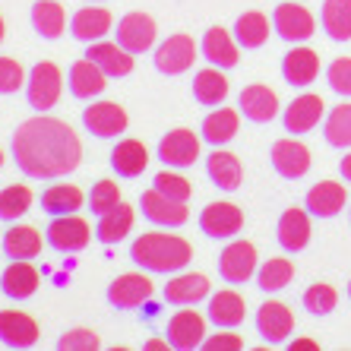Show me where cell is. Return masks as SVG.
I'll list each match as a JSON object with an SVG mask.
<instances>
[{"label": "cell", "mask_w": 351, "mask_h": 351, "mask_svg": "<svg viewBox=\"0 0 351 351\" xmlns=\"http://www.w3.org/2000/svg\"><path fill=\"white\" fill-rule=\"evenodd\" d=\"M16 168L32 180H58L80 168L82 143L73 127L58 117L38 114L19 123L10 143Z\"/></svg>", "instance_id": "cell-1"}, {"label": "cell", "mask_w": 351, "mask_h": 351, "mask_svg": "<svg viewBox=\"0 0 351 351\" xmlns=\"http://www.w3.org/2000/svg\"><path fill=\"white\" fill-rule=\"evenodd\" d=\"M130 260L146 272H180L187 269V263L193 260V247L180 234H165V231H149L139 234L130 247Z\"/></svg>", "instance_id": "cell-2"}, {"label": "cell", "mask_w": 351, "mask_h": 351, "mask_svg": "<svg viewBox=\"0 0 351 351\" xmlns=\"http://www.w3.org/2000/svg\"><path fill=\"white\" fill-rule=\"evenodd\" d=\"M60 89H64V73H60V66L51 64V60L35 64L32 70H29V76H25V98H29V105H32L38 114H45V111H51V108L58 105Z\"/></svg>", "instance_id": "cell-3"}, {"label": "cell", "mask_w": 351, "mask_h": 351, "mask_svg": "<svg viewBox=\"0 0 351 351\" xmlns=\"http://www.w3.org/2000/svg\"><path fill=\"white\" fill-rule=\"evenodd\" d=\"M272 29H276L278 38H285L288 45H304L317 32V19L307 7L294 3V0H285L272 10Z\"/></svg>", "instance_id": "cell-4"}, {"label": "cell", "mask_w": 351, "mask_h": 351, "mask_svg": "<svg viewBox=\"0 0 351 351\" xmlns=\"http://www.w3.org/2000/svg\"><path fill=\"white\" fill-rule=\"evenodd\" d=\"M45 237H48V244L54 247V250H60V254H80V250L89 247L92 228H89V221L80 219L76 213L54 215L48 231H45Z\"/></svg>", "instance_id": "cell-5"}, {"label": "cell", "mask_w": 351, "mask_h": 351, "mask_svg": "<svg viewBox=\"0 0 351 351\" xmlns=\"http://www.w3.org/2000/svg\"><path fill=\"white\" fill-rule=\"evenodd\" d=\"M219 276L228 285H247L256 276V247L250 241H234L219 254Z\"/></svg>", "instance_id": "cell-6"}, {"label": "cell", "mask_w": 351, "mask_h": 351, "mask_svg": "<svg viewBox=\"0 0 351 351\" xmlns=\"http://www.w3.org/2000/svg\"><path fill=\"white\" fill-rule=\"evenodd\" d=\"M241 228H244V213L234 203L219 199V203H209L199 213V231L213 241H231V237L241 234Z\"/></svg>", "instance_id": "cell-7"}, {"label": "cell", "mask_w": 351, "mask_h": 351, "mask_svg": "<svg viewBox=\"0 0 351 351\" xmlns=\"http://www.w3.org/2000/svg\"><path fill=\"white\" fill-rule=\"evenodd\" d=\"M156 294V285L143 272H123L108 285V304L117 311H136Z\"/></svg>", "instance_id": "cell-8"}, {"label": "cell", "mask_w": 351, "mask_h": 351, "mask_svg": "<svg viewBox=\"0 0 351 351\" xmlns=\"http://www.w3.org/2000/svg\"><path fill=\"white\" fill-rule=\"evenodd\" d=\"M196 41L190 35H171V38H165L162 45L156 48V70L165 76H180L187 73L190 66L196 60Z\"/></svg>", "instance_id": "cell-9"}, {"label": "cell", "mask_w": 351, "mask_h": 351, "mask_svg": "<svg viewBox=\"0 0 351 351\" xmlns=\"http://www.w3.org/2000/svg\"><path fill=\"white\" fill-rule=\"evenodd\" d=\"M269 158H272L276 174L278 178H285V180H298V178H304V174L311 171V149L294 136L276 139Z\"/></svg>", "instance_id": "cell-10"}, {"label": "cell", "mask_w": 351, "mask_h": 351, "mask_svg": "<svg viewBox=\"0 0 351 351\" xmlns=\"http://www.w3.org/2000/svg\"><path fill=\"white\" fill-rule=\"evenodd\" d=\"M199 139L193 130L187 127H178V130L165 133L158 139V158H162L165 168H190V165L199 158Z\"/></svg>", "instance_id": "cell-11"}, {"label": "cell", "mask_w": 351, "mask_h": 351, "mask_svg": "<svg viewBox=\"0 0 351 351\" xmlns=\"http://www.w3.org/2000/svg\"><path fill=\"white\" fill-rule=\"evenodd\" d=\"M139 209H143V215H146L152 225H158V228H180V225L190 219L187 203L158 193L156 187L139 196Z\"/></svg>", "instance_id": "cell-12"}, {"label": "cell", "mask_w": 351, "mask_h": 351, "mask_svg": "<svg viewBox=\"0 0 351 351\" xmlns=\"http://www.w3.org/2000/svg\"><path fill=\"white\" fill-rule=\"evenodd\" d=\"M82 127L98 139H114L127 130V111L117 101H95L82 111Z\"/></svg>", "instance_id": "cell-13"}, {"label": "cell", "mask_w": 351, "mask_h": 351, "mask_svg": "<svg viewBox=\"0 0 351 351\" xmlns=\"http://www.w3.org/2000/svg\"><path fill=\"white\" fill-rule=\"evenodd\" d=\"M256 332L266 345H285L288 335L294 332V313L282 301H266L256 311Z\"/></svg>", "instance_id": "cell-14"}, {"label": "cell", "mask_w": 351, "mask_h": 351, "mask_svg": "<svg viewBox=\"0 0 351 351\" xmlns=\"http://www.w3.org/2000/svg\"><path fill=\"white\" fill-rule=\"evenodd\" d=\"M156 35H158L156 19L149 16V13H127V16L117 23V41H121L130 54H146V51H152Z\"/></svg>", "instance_id": "cell-15"}, {"label": "cell", "mask_w": 351, "mask_h": 351, "mask_svg": "<svg viewBox=\"0 0 351 351\" xmlns=\"http://www.w3.org/2000/svg\"><path fill=\"white\" fill-rule=\"evenodd\" d=\"M276 234L285 254H301L304 247L311 244V213H307V206L304 209L291 206V209H285L278 215Z\"/></svg>", "instance_id": "cell-16"}, {"label": "cell", "mask_w": 351, "mask_h": 351, "mask_svg": "<svg viewBox=\"0 0 351 351\" xmlns=\"http://www.w3.org/2000/svg\"><path fill=\"white\" fill-rule=\"evenodd\" d=\"M168 345L178 351H193L203 348L206 339V317H199L196 311H178L168 319Z\"/></svg>", "instance_id": "cell-17"}, {"label": "cell", "mask_w": 351, "mask_h": 351, "mask_svg": "<svg viewBox=\"0 0 351 351\" xmlns=\"http://www.w3.org/2000/svg\"><path fill=\"white\" fill-rule=\"evenodd\" d=\"M86 58H89L92 64L101 66L108 80H121V76L133 73V58H136V54H130L121 41H101L98 38V41H92L89 45Z\"/></svg>", "instance_id": "cell-18"}, {"label": "cell", "mask_w": 351, "mask_h": 351, "mask_svg": "<svg viewBox=\"0 0 351 351\" xmlns=\"http://www.w3.org/2000/svg\"><path fill=\"white\" fill-rule=\"evenodd\" d=\"M199 54L213 66L231 70V66H237V60H241V45H237V38L228 29L213 25V29L203 35V41H199Z\"/></svg>", "instance_id": "cell-19"}, {"label": "cell", "mask_w": 351, "mask_h": 351, "mask_svg": "<svg viewBox=\"0 0 351 351\" xmlns=\"http://www.w3.org/2000/svg\"><path fill=\"white\" fill-rule=\"evenodd\" d=\"M237 111L254 123H269V121H276V114H278V95L269 86L254 82V86L241 89V95H237Z\"/></svg>", "instance_id": "cell-20"}, {"label": "cell", "mask_w": 351, "mask_h": 351, "mask_svg": "<svg viewBox=\"0 0 351 351\" xmlns=\"http://www.w3.org/2000/svg\"><path fill=\"white\" fill-rule=\"evenodd\" d=\"M38 323L23 311H0V342L7 348H32L38 342Z\"/></svg>", "instance_id": "cell-21"}, {"label": "cell", "mask_w": 351, "mask_h": 351, "mask_svg": "<svg viewBox=\"0 0 351 351\" xmlns=\"http://www.w3.org/2000/svg\"><path fill=\"white\" fill-rule=\"evenodd\" d=\"M345 203H348V193H345V187L335 184V180H319V184H313V187L307 190V199H304V206H307V213H311L313 219H335V215L345 209Z\"/></svg>", "instance_id": "cell-22"}, {"label": "cell", "mask_w": 351, "mask_h": 351, "mask_svg": "<svg viewBox=\"0 0 351 351\" xmlns=\"http://www.w3.org/2000/svg\"><path fill=\"white\" fill-rule=\"evenodd\" d=\"M282 76H285L288 86H311L313 80L319 76V54L313 48H304V45H294L282 58Z\"/></svg>", "instance_id": "cell-23"}, {"label": "cell", "mask_w": 351, "mask_h": 351, "mask_svg": "<svg viewBox=\"0 0 351 351\" xmlns=\"http://www.w3.org/2000/svg\"><path fill=\"white\" fill-rule=\"evenodd\" d=\"M66 86H70V95L73 98L89 101V98H98L101 92H105L108 76H105V70H101L98 64H92L89 58H82V60H76V64L70 66V73H66Z\"/></svg>", "instance_id": "cell-24"}, {"label": "cell", "mask_w": 351, "mask_h": 351, "mask_svg": "<svg viewBox=\"0 0 351 351\" xmlns=\"http://www.w3.org/2000/svg\"><path fill=\"white\" fill-rule=\"evenodd\" d=\"M38 285H41V276L29 260H13L3 269V276H0V291L7 294V298H13V301L32 298L38 291Z\"/></svg>", "instance_id": "cell-25"}, {"label": "cell", "mask_w": 351, "mask_h": 351, "mask_svg": "<svg viewBox=\"0 0 351 351\" xmlns=\"http://www.w3.org/2000/svg\"><path fill=\"white\" fill-rule=\"evenodd\" d=\"M237 130H241V111L219 105L215 111H209V114L203 117L199 136H203V143H209L213 149H219V146H228L231 139L237 136Z\"/></svg>", "instance_id": "cell-26"}, {"label": "cell", "mask_w": 351, "mask_h": 351, "mask_svg": "<svg viewBox=\"0 0 351 351\" xmlns=\"http://www.w3.org/2000/svg\"><path fill=\"white\" fill-rule=\"evenodd\" d=\"M206 174H209V180H213L219 190L234 193V190L241 187V180H244V165H241L237 156H231V152H225V149L219 146L206 156Z\"/></svg>", "instance_id": "cell-27"}, {"label": "cell", "mask_w": 351, "mask_h": 351, "mask_svg": "<svg viewBox=\"0 0 351 351\" xmlns=\"http://www.w3.org/2000/svg\"><path fill=\"white\" fill-rule=\"evenodd\" d=\"M165 301L174 307H193L203 298H209V278L199 272H178V276L165 285Z\"/></svg>", "instance_id": "cell-28"}, {"label": "cell", "mask_w": 351, "mask_h": 351, "mask_svg": "<svg viewBox=\"0 0 351 351\" xmlns=\"http://www.w3.org/2000/svg\"><path fill=\"white\" fill-rule=\"evenodd\" d=\"M111 25H114V16H111L105 7H82L70 16V35H73L76 41L92 45V41L105 38V35L111 32Z\"/></svg>", "instance_id": "cell-29"}, {"label": "cell", "mask_w": 351, "mask_h": 351, "mask_svg": "<svg viewBox=\"0 0 351 351\" xmlns=\"http://www.w3.org/2000/svg\"><path fill=\"white\" fill-rule=\"evenodd\" d=\"M323 98L319 95H311V92H304V95H298L291 101V105L285 108V133H311L313 127L319 123V117H323Z\"/></svg>", "instance_id": "cell-30"}, {"label": "cell", "mask_w": 351, "mask_h": 351, "mask_svg": "<svg viewBox=\"0 0 351 351\" xmlns=\"http://www.w3.org/2000/svg\"><path fill=\"white\" fill-rule=\"evenodd\" d=\"M244 313H247V304L244 298L237 291H219L209 298V307H206V317H209V323H215L219 329H234L244 323Z\"/></svg>", "instance_id": "cell-31"}, {"label": "cell", "mask_w": 351, "mask_h": 351, "mask_svg": "<svg viewBox=\"0 0 351 351\" xmlns=\"http://www.w3.org/2000/svg\"><path fill=\"white\" fill-rule=\"evenodd\" d=\"M111 168L117 171V178H139V174L149 168V152L139 139H121L114 149H111Z\"/></svg>", "instance_id": "cell-32"}, {"label": "cell", "mask_w": 351, "mask_h": 351, "mask_svg": "<svg viewBox=\"0 0 351 351\" xmlns=\"http://www.w3.org/2000/svg\"><path fill=\"white\" fill-rule=\"evenodd\" d=\"M133 209L127 203H117L114 209L98 215V225H95V237L101 244H121L123 237L133 231Z\"/></svg>", "instance_id": "cell-33"}, {"label": "cell", "mask_w": 351, "mask_h": 351, "mask_svg": "<svg viewBox=\"0 0 351 351\" xmlns=\"http://www.w3.org/2000/svg\"><path fill=\"white\" fill-rule=\"evenodd\" d=\"M193 98L203 108H219L228 98V80L221 73V66H206L193 76Z\"/></svg>", "instance_id": "cell-34"}, {"label": "cell", "mask_w": 351, "mask_h": 351, "mask_svg": "<svg viewBox=\"0 0 351 351\" xmlns=\"http://www.w3.org/2000/svg\"><path fill=\"white\" fill-rule=\"evenodd\" d=\"M32 29L45 41H58L66 29V10L58 0H35L32 3Z\"/></svg>", "instance_id": "cell-35"}, {"label": "cell", "mask_w": 351, "mask_h": 351, "mask_svg": "<svg viewBox=\"0 0 351 351\" xmlns=\"http://www.w3.org/2000/svg\"><path fill=\"white\" fill-rule=\"evenodd\" d=\"M3 254L7 260H35L41 254V234L32 225H13L3 234Z\"/></svg>", "instance_id": "cell-36"}, {"label": "cell", "mask_w": 351, "mask_h": 351, "mask_svg": "<svg viewBox=\"0 0 351 351\" xmlns=\"http://www.w3.org/2000/svg\"><path fill=\"white\" fill-rule=\"evenodd\" d=\"M86 196H82L80 187L73 184H51L45 193H41V209L48 215H70V213H80Z\"/></svg>", "instance_id": "cell-37"}, {"label": "cell", "mask_w": 351, "mask_h": 351, "mask_svg": "<svg viewBox=\"0 0 351 351\" xmlns=\"http://www.w3.org/2000/svg\"><path fill=\"white\" fill-rule=\"evenodd\" d=\"M234 38L241 48L254 51V48H263L266 45V38H269V19L263 16L260 10H247V13H241L234 23Z\"/></svg>", "instance_id": "cell-38"}, {"label": "cell", "mask_w": 351, "mask_h": 351, "mask_svg": "<svg viewBox=\"0 0 351 351\" xmlns=\"http://www.w3.org/2000/svg\"><path fill=\"white\" fill-rule=\"evenodd\" d=\"M319 25L332 41L351 38V0H326L319 10Z\"/></svg>", "instance_id": "cell-39"}, {"label": "cell", "mask_w": 351, "mask_h": 351, "mask_svg": "<svg viewBox=\"0 0 351 351\" xmlns=\"http://www.w3.org/2000/svg\"><path fill=\"white\" fill-rule=\"evenodd\" d=\"M291 278H294V263L285 260V256H272V260H266L256 269V288L272 294V291H282Z\"/></svg>", "instance_id": "cell-40"}, {"label": "cell", "mask_w": 351, "mask_h": 351, "mask_svg": "<svg viewBox=\"0 0 351 351\" xmlns=\"http://www.w3.org/2000/svg\"><path fill=\"white\" fill-rule=\"evenodd\" d=\"M32 209V190L25 184H10L0 190V221H16Z\"/></svg>", "instance_id": "cell-41"}, {"label": "cell", "mask_w": 351, "mask_h": 351, "mask_svg": "<svg viewBox=\"0 0 351 351\" xmlns=\"http://www.w3.org/2000/svg\"><path fill=\"white\" fill-rule=\"evenodd\" d=\"M323 136L335 149H351V105H339L329 111L323 123Z\"/></svg>", "instance_id": "cell-42"}, {"label": "cell", "mask_w": 351, "mask_h": 351, "mask_svg": "<svg viewBox=\"0 0 351 351\" xmlns=\"http://www.w3.org/2000/svg\"><path fill=\"white\" fill-rule=\"evenodd\" d=\"M335 304H339V291L326 282H317L304 291V311H311L313 317H329L335 311Z\"/></svg>", "instance_id": "cell-43"}, {"label": "cell", "mask_w": 351, "mask_h": 351, "mask_svg": "<svg viewBox=\"0 0 351 351\" xmlns=\"http://www.w3.org/2000/svg\"><path fill=\"white\" fill-rule=\"evenodd\" d=\"M152 187L158 190V193L165 196H171V199H180V203H187L190 193H193V187H190V180L187 178H180L178 171H158L156 178H152Z\"/></svg>", "instance_id": "cell-44"}, {"label": "cell", "mask_w": 351, "mask_h": 351, "mask_svg": "<svg viewBox=\"0 0 351 351\" xmlns=\"http://www.w3.org/2000/svg\"><path fill=\"white\" fill-rule=\"evenodd\" d=\"M121 203V187H117L114 180H98L95 187H92V193H89V209H92V215H101V213H108V209H114V206Z\"/></svg>", "instance_id": "cell-45"}, {"label": "cell", "mask_w": 351, "mask_h": 351, "mask_svg": "<svg viewBox=\"0 0 351 351\" xmlns=\"http://www.w3.org/2000/svg\"><path fill=\"white\" fill-rule=\"evenodd\" d=\"M58 348L60 351H95V348H101V339L92 329H70V332H64L58 339Z\"/></svg>", "instance_id": "cell-46"}, {"label": "cell", "mask_w": 351, "mask_h": 351, "mask_svg": "<svg viewBox=\"0 0 351 351\" xmlns=\"http://www.w3.org/2000/svg\"><path fill=\"white\" fill-rule=\"evenodd\" d=\"M19 86H25V70L16 58H0V95L16 92Z\"/></svg>", "instance_id": "cell-47"}, {"label": "cell", "mask_w": 351, "mask_h": 351, "mask_svg": "<svg viewBox=\"0 0 351 351\" xmlns=\"http://www.w3.org/2000/svg\"><path fill=\"white\" fill-rule=\"evenodd\" d=\"M326 82L335 95H351V58H339L329 64Z\"/></svg>", "instance_id": "cell-48"}, {"label": "cell", "mask_w": 351, "mask_h": 351, "mask_svg": "<svg viewBox=\"0 0 351 351\" xmlns=\"http://www.w3.org/2000/svg\"><path fill=\"white\" fill-rule=\"evenodd\" d=\"M241 348H244V339L234 332H219L203 339V351H241Z\"/></svg>", "instance_id": "cell-49"}, {"label": "cell", "mask_w": 351, "mask_h": 351, "mask_svg": "<svg viewBox=\"0 0 351 351\" xmlns=\"http://www.w3.org/2000/svg\"><path fill=\"white\" fill-rule=\"evenodd\" d=\"M288 348H291V351H317L319 345H317V342H311V339H298V342H291Z\"/></svg>", "instance_id": "cell-50"}, {"label": "cell", "mask_w": 351, "mask_h": 351, "mask_svg": "<svg viewBox=\"0 0 351 351\" xmlns=\"http://www.w3.org/2000/svg\"><path fill=\"white\" fill-rule=\"evenodd\" d=\"M339 171H342V178H345V184H351V152L342 158V165H339Z\"/></svg>", "instance_id": "cell-51"}, {"label": "cell", "mask_w": 351, "mask_h": 351, "mask_svg": "<svg viewBox=\"0 0 351 351\" xmlns=\"http://www.w3.org/2000/svg\"><path fill=\"white\" fill-rule=\"evenodd\" d=\"M146 351H168V342H158V339H152V342H146Z\"/></svg>", "instance_id": "cell-52"}, {"label": "cell", "mask_w": 351, "mask_h": 351, "mask_svg": "<svg viewBox=\"0 0 351 351\" xmlns=\"http://www.w3.org/2000/svg\"><path fill=\"white\" fill-rule=\"evenodd\" d=\"M3 32H7V25H3V16H0V41H3Z\"/></svg>", "instance_id": "cell-53"}, {"label": "cell", "mask_w": 351, "mask_h": 351, "mask_svg": "<svg viewBox=\"0 0 351 351\" xmlns=\"http://www.w3.org/2000/svg\"><path fill=\"white\" fill-rule=\"evenodd\" d=\"M0 168H3V149H0Z\"/></svg>", "instance_id": "cell-54"}, {"label": "cell", "mask_w": 351, "mask_h": 351, "mask_svg": "<svg viewBox=\"0 0 351 351\" xmlns=\"http://www.w3.org/2000/svg\"><path fill=\"white\" fill-rule=\"evenodd\" d=\"M348 301H351V282H348Z\"/></svg>", "instance_id": "cell-55"}, {"label": "cell", "mask_w": 351, "mask_h": 351, "mask_svg": "<svg viewBox=\"0 0 351 351\" xmlns=\"http://www.w3.org/2000/svg\"><path fill=\"white\" fill-rule=\"evenodd\" d=\"M89 3H101V0H89Z\"/></svg>", "instance_id": "cell-56"}, {"label": "cell", "mask_w": 351, "mask_h": 351, "mask_svg": "<svg viewBox=\"0 0 351 351\" xmlns=\"http://www.w3.org/2000/svg\"><path fill=\"white\" fill-rule=\"evenodd\" d=\"M348 219H351V213H348Z\"/></svg>", "instance_id": "cell-57"}]
</instances>
